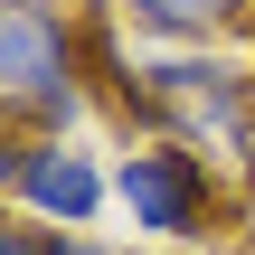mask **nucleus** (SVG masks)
<instances>
[{
    "mask_svg": "<svg viewBox=\"0 0 255 255\" xmlns=\"http://www.w3.org/2000/svg\"><path fill=\"white\" fill-rule=\"evenodd\" d=\"M0 114L76 142L85 123V19L66 0H0Z\"/></svg>",
    "mask_w": 255,
    "mask_h": 255,
    "instance_id": "nucleus-1",
    "label": "nucleus"
},
{
    "mask_svg": "<svg viewBox=\"0 0 255 255\" xmlns=\"http://www.w3.org/2000/svg\"><path fill=\"white\" fill-rule=\"evenodd\" d=\"M142 85V104L151 114H170V142H227V151H246L255 142V66H227V57H142L132 66Z\"/></svg>",
    "mask_w": 255,
    "mask_h": 255,
    "instance_id": "nucleus-2",
    "label": "nucleus"
},
{
    "mask_svg": "<svg viewBox=\"0 0 255 255\" xmlns=\"http://www.w3.org/2000/svg\"><path fill=\"white\" fill-rule=\"evenodd\" d=\"M114 199H123V218L142 227V237H161V246H189V237H208V208H218V180H208V161L189 151V142H132L123 161H114Z\"/></svg>",
    "mask_w": 255,
    "mask_h": 255,
    "instance_id": "nucleus-3",
    "label": "nucleus"
},
{
    "mask_svg": "<svg viewBox=\"0 0 255 255\" xmlns=\"http://www.w3.org/2000/svg\"><path fill=\"white\" fill-rule=\"evenodd\" d=\"M104 199H114V170H104L95 151L57 142V132H38V142H28L19 189H9V208H19V218H38V227H57V237H85V227L104 218Z\"/></svg>",
    "mask_w": 255,
    "mask_h": 255,
    "instance_id": "nucleus-4",
    "label": "nucleus"
},
{
    "mask_svg": "<svg viewBox=\"0 0 255 255\" xmlns=\"http://www.w3.org/2000/svg\"><path fill=\"white\" fill-rule=\"evenodd\" d=\"M132 9V28H151V38H218V28H237L255 0H123Z\"/></svg>",
    "mask_w": 255,
    "mask_h": 255,
    "instance_id": "nucleus-5",
    "label": "nucleus"
},
{
    "mask_svg": "<svg viewBox=\"0 0 255 255\" xmlns=\"http://www.w3.org/2000/svg\"><path fill=\"white\" fill-rule=\"evenodd\" d=\"M0 255H57V227H38V218H19V208H0Z\"/></svg>",
    "mask_w": 255,
    "mask_h": 255,
    "instance_id": "nucleus-6",
    "label": "nucleus"
},
{
    "mask_svg": "<svg viewBox=\"0 0 255 255\" xmlns=\"http://www.w3.org/2000/svg\"><path fill=\"white\" fill-rule=\"evenodd\" d=\"M28 142H38V132H19V123L0 114V208H9V189H19V161H28Z\"/></svg>",
    "mask_w": 255,
    "mask_h": 255,
    "instance_id": "nucleus-7",
    "label": "nucleus"
},
{
    "mask_svg": "<svg viewBox=\"0 0 255 255\" xmlns=\"http://www.w3.org/2000/svg\"><path fill=\"white\" fill-rule=\"evenodd\" d=\"M57 255H114V246H95V237H57Z\"/></svg>",
    "mask_w": 255,
    "mask_h": 255,
    "instance_id": "nucleus-8",
    "label": "nucleus"
},
{
    "mask_svg": "<svg viewBox=\"0 0 255 255\" xmlns=\"http://www.w3.org/2000/svg\"><path fill=\"white\" fill-rule=\"evenodd\" d=\"M246 47H255V9H246Z\"/></svg>",
    "mask_w": 255,
    "mask_h": 255,
    "instance_id": "nucleus-9",
    "label": "nucleus"
}]
</instances>
